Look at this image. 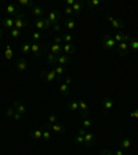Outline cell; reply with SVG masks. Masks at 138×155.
Returning a JSON list of instances; mask_svg holds the SVG:
<instances>
[{"instance_id":"obj_51","label":"cell","mask_w":138,"mask_h":155,"mask_svg":"<svg viewBox=\"0 0 138 155\" xmlns=\"http://www.w3.org/2000/svg\"><path fill=\"white\" fill-rule=\"evenodd\" d=\"M65 84H68V86H69V84L72 83V78H65V82H64Z\"/></svg>"},{"instance_id":"obj_5","label":"cell","mask_w":138,"mask_h":155,"mask_svg":"<svg viewBox=\"0 0 138 155\" xmlns=\"http://www.w3.org/2000/svg\"><path fill=\"white\" fill-rule=\"evenodd\" d=\"M35 26L39 31H47V29L51 28V24L48 22L47 18H37L35 21Z\"/></svg>"},{"instance_id":"obj_15","label":"cell","mask_w":138,"mask_h":155,"mask_svg":"<svg viewBox=\"0 0 138 155\" xmlns=\"http://www.w3.org/2000/svg\"><path fill=\"white\" fill-rule=\"evenodd\" d=\"M94 143H95V136H94V133L87 132L86 134H84V145H87V147H93Z\"/></svg>"},{"instance_id":"obj_20","label":"cell","mask_w":138,"mask_h":155,"mask_svg":"<svg viewBox=\"0 0 138 155\" xmlns=\"http://www.w3.org/2000/svg\"><path fill=\"white\" fill-rule=\"evenodd\" d=\"M50 51L53 53V54H55L58 57V55L62 54V45H57V43H51L50 45Z\"/></svg>"},{"instance_id":"obj_36","label":"cell","mask_w":138,"mask_h":155,"mask_svg":"<svg viewBox=\"0 0 138 155\" xmlns=\"http://www.w3.org/2000/svg\"><path fill=\"white\" fill-rule=\"evenodd\" d=\"M91 126H93V120L90 118H84L83 120V129H91Z\"/></svg>"},{"instance_id":"obj_31","label":"cell","mask_w":138,"mask_h":155,"mask_svg":"<svg viewBox=\"0 0 138 155\" xmlns=\"http://www.w3.org/2000/svg\"><path fill=\"white\" fill-rule=\"evenodd\" d=\"M54 123H58V116L55 114H50L48 115V119H47V125H54Z\"/></svg>"},{"instance_id":"obj_45","label":"cell","mask_w":138,"mask_h":155,"mask_svg":"<svg viewBox=\"0 0 138 155\" xmlns=\"http://www.w3.org/2000/svg\"><path fill=\"white\" fill-rule=\"evenodd\" d=\"M22 116H24V115H21V114L15 112V114H14V116H13V119H14V120H17V122H18V120H21V119H22Z\"/></svg>"},{"instance_id":"obj_39","label":"cell","mask_w":138,"mask_h":155,"mask_svg":"<svg viewBox=\"0 0 138 155\" xmlns=\"http://www.w3.org/2000/svg\"><path fill=\"white\" fill-rule=\"evenodd\" d=\"M69 110L71 111H79V103H77V101H71V103H69Z\"/></svg>"},{"instance_id":"obj_16","label":"cell","mask_w":138,"mask_h":155,"mask_svg":"<svg viewBox=\"0 0 138 155\" xmlns=\"http://www.w3.org/2000/svg\"><path fill=\"white\" fill-rule=\"evenodd\" d=\"M102 105H104V114H109V111L113 108V100H111L109 97H106V98H104L102 101Z\"/></svg>"},{"instance_id":"obj_40","label":"cell","mask_w":138,"mask_h":155,"mask_svg":"<svg viewBox=\"0 0 138 155\" xmlns=\"http://www.w3.org/2000/svg\"><path fill=\"white\" fill-rule=\"evenodd\" d=\"M87 6L88 7H98L100 6V0H88V2H87Z\"/></svg>"},{"instance_id":"obj_34","label":"cell","mask_w":138,"mask_h":155,"mask_svg":"<svg viewBox=\"0 0 138 155\" xmlns=\"http://www.w3.org/2000/svg\"><path fill=\"white\" fill-rule=\"evenodd\" d=\"M21 51H22L25 55L30 54V43H24V45L21 46Z\"/></svg>"},{"instance_id":"obj_8","label":"cell","mask_w":138,"mask_h":155,"mask_svg":"<svg viewBox=\"0 0 138 155\" xmlns=\"http://www.w3.org/2000/svg\"><path fill=\"white\" fill-rule=\"evenodd\" d=\"M75 53H76V46H75L73 43H64V45H62V54L71 57Z\"/></svg>"},{"instance_id":"obj_33","label":"cell","mask_w":138,"mask_h":155,"mask_svg":"<svg viewBox=\"0 0 138 155\" xmlns=\"http://www.w3.org/2000/svg\"><path fill=\"white\" fill-rule=\"evenodd\" d=\"M18 4L19 6H22V7H30V8L35 6V3H33L32 0H19Z\"/></svg>"},{"instance_id":"obj_10","label":"cell","mask_w":138,"mask_h":155,"mask_svg":"<svg viewBox=\"0 0 138 155\" xmlns=\"http://www.w3.org/2000/svg\"><path fill=\"white\" fill-rule=\"evenodd\" d=\"M14 68H15V71H18V72L22 74V72L26 71V68H28V62H26L25 58H19V60H17Z\"/></svg>"},{"instance_id":"obj_11","label":"cell","mask_w":138,"mask_h":155,"mask_svg":"<svg viewBox=\"0 0 138 155\" xmlns=\"http://www.w3.org/2000/svg\"><path fill=\"white\" fill-rule=\"evenodd\" d=\"M77 103H79V111H80V115L84 116V118H87V116H88V114H90V110H88L87 103L84 100H79Z\"/></svg>"},{"instance_id":"obj_2","label":"cell","mask_w":138,"mask_h":155,"mask_svg":"<svg viewBox=\"0 0 138 155\" xmlns=\"http://www.w3.org/2000/svg\"><path fill=\"white\" fill-rule=\"evenodd\" d=\"M26 26H28V18H26L25 14L19 13L18 15H15V18H14V28L22 31V29L26 28Z\"/></svg>"},{"instance_id":"obj_4","label":"cell","mask_w":138,"mask_h":155,"mask_svg":"<svg viewBox=\"0 0 138 155\" xmlns=\"http://www.w3.org/2000/svg\"><path fill=\"white\" fill-rule=\"evenodd\" d=\"M40 78H42V81L46 82V83H51L57 79V75H55L54 69H47V71H43L40 74Z\"/></svg>"},{"instance_id":"obj_35","label":"cell","mask_w":138,"mask_h":155,"mask_svg":"<svg viewBox=\"0 0 138 155\" xmlns=\"http://www.w3.org/2000/svg\"><path fill=\"white\" fill-rule=\"evenodd\" d=\"M10 36H11L13 39H18L19 36H21V31L17 29V28H13L11 31H10Z\"/></svg>"},{"instance_id":"obj_12","label":"cell","mask_w":138,"mask_h":155,"mask_svg":"<svg viewBox=\"0 0 138 155\" xmlns=\"http://www.w3.org/2000/svg\"><path fill=\"white\" fill-rule=\"evenodd\" d=\"M32 14L36 17V19L37 18H44V8H43L42 6H39V4H35V6L32 7Z\"/></svg>"},{"instance_id":"obj_30","label":"cell","mask_w":138,"mask_h":155,"mask_svg":"<svg viewBox=\"0 0 138 155\" xmlns=\"http://www.w3.org/2000/svg\"><path fill=\"white\" fill-rule=\"evenodd\" d=\"M30 136H32V139H35V140H40L42 139V136H43V130L35 129V130L30 132Z\"/></svg>"},{"instance_id":"obj_46","label":"cell","mask_w":138,"mask_h":155,"mask_svg":"<svg viewBox=\"0 0 138 155\" xmlns=\"http://www.w3.org/2000/svg\"><path fill=\"white\" fill-rule=\"evenodd\" d=\"M53 29H54L55 32H61V25H59V24H55V25H53Z\"/></svg>"},{"instance_id":"obj_41","label":"cell","mask_w":138,"mask_h":155,"mask_svg":"<svg viewBox=\"0 0 138 155\" xmlns=\"http://www.w3.org/2000/svg\"><path fill=\"white\" fill-rule=\"evenodd\" d=\"M75 143H76V144H84V136L77 134L76 137H75Z\"/></svg>"},{"instance_id":"obj_18","label":"cell","mask_w":138,"mask_h":155,"mask_svg":"<svg viewBox=\"0 0 138 155\" xmlns=\"http://www.w3.org/2000/svg\"><path fill=\"white\" fill-rule=\"evenodd\" d=\"M3 28H6L7 31H11V29L14 28V18H11V17H6V18H3Z\"/></svg>"},{"instance_id":"obj_47","label":"cell","mask_w":138,"mask_h":155,"mask_svg":"<svg viewBox=\"0 0 138 155\" xmlns=\"http://www.w3.org/2000/svg\"><path fill=\"white\" fill-rule=\"evenodd\" d=\"M100 155H113V152H112V151H109V150H102Z\"/></svg>"},{"instance_id":"obj_52","label":"cell","mask_w":138,"mask_h":155,"mask_svg":"<svg viewBox=\"0 0 138 155\" xmlns=\"http://www.w3.org/2000/svg\"><path fill=\"white\" fill-rule=\"evenodd\" d=\"M86 129H83V127H82V129H79V133H77V134H80V136H84L86 134Z\"/></svg>"},{"instance_id":"obj_26","label":"cell","mask_w":138,"mask_h":155,"mask_svg":"<svg viewBox=\"0 0 138 155\" xmlns=\"http://www.w3.org/2000/svg\"><path fill=\"white\" fill-rule=\"evenodd\" d=\"M14 55V50L13 47L10 45H6V48H4V57H6V60H11Z\"/></svg>"},{"instance_id":"obj_27","label":"cell","mask_w":138,"mask_h":155,"mask_svg":"<svg viewBox=\"0 0 138 155\" xmlns=\"http://www.w3.org/2000/svg\"><path fill=\"white\" fill-rule=\"evenodd\" d=\"M50 127H51L53 132L55 133H64L65 132V126L61 125V123H54V125H50Z\"/></svg>"},{"instance_id":"obj_3","label":"cell","mask_w":138,"mask_h":155,"mask_svg":"<svg viewBox=\"0 0 138 155\" xmlns=\"http://www.w3.org/2000/svg\"><path fill=\"white\" fill-rule=\"evenodd\" d=\"M102 46L106 50H112V48H115L117 46V43L115 42V39H113V36L111 33H106L102 38Z\"/></svg>"},{"instance_id":"obj_25","label":"cell","mask_w":138,"mask_h":155,"mask_svg":"<svg viewBox=\"0 0 138 155\" xmlns=\"http://www.w3.org/2000/svg\"><path fill=\"white\" fill-rule=\"evenodd\" d=\"M130 147H131V140L129 137H124L120 140V148L122 150H129Z\"/></svg>"},{"instance_id":"obj_22","label":"cell","mask_w":138,"mask_h":155,"mask_svg":"<svg viewBox=\"0 0 138 155\" xmlns=\"http://www.w3.org/2000/svg\"><path fill=\"white\" fill-rule=\"evenodd\" d=\"M64 26L66 29H69V31H73V29L76 28V21H75L72 17H68V18L64 21Z\"/></svg>"},{"instance_id":"obj_50","label":"cell","mask_w":138,"mask_h":155,"mask_svg":"<svg viewBox=\"0 0 138 155\" xmlns=\"http://www.w3.org/2000/svg\"><path fill=\"white\" fill-rule=\"evenodd\" d=\"M75 2H76V0H66V6L68 7H72L75 4Z\"/></svg>"},{"instance_id":"obj_13","label":"cell","mask_w":138,"mask_h":155,"mask_svg":"<svg viewBox=\"0 0 138 155\" xmlns=\"http://www.w3.org/2000/svg\"><path fill=\"white\" fill-rule=\"evenodd\" d=\"M117 51H119V54L120 55H129V53H130V46H129V43L127 42H122V43H119L117 45Z\"/></svg>"},{"instance_id":"obj_9","label":"cell","mask_w":138,"mask_h":155,"mask_svg":"<svg viewBox=\"0 0 138 155\" xmlns=\"http://www.w3.org/2000/svg\"><path fill=\"white\" fill-rule=\"evenodd\" d=\"M106 19L111 22V25L113 26L115 29H123L124 28V21H120V19H116V18H113V17H111L109 14H106Z\"/></svg>"},{"instance_id":"obj_37","label":"cell","mask_w":138,"mask_h":155,"mask_svg":"<svg viewBox=\"0 0 138 155\" xmlns=\"http://www.w3.org/2000/svg\"><path fill=\"white\" fill-rule=\"evenodd\" d=\"M42 139L44 140V141H48V140L51 139V133H50V130H48V129H44V130H43Z\"/></svg>"},{"instance_id":"obj_1","label":"cell","mask_w":138,"mask_h":155,"mask_svg":"<svg viewBox=\"0 0 138 155\" xmlns=\"http://www.w3.org/2000/svg\"><path fill=\"white\" fill-rule=\"evenodd\" d=\"M47 53V48L39 42H30V54L36 55V57H42L43 54Z\"/></svg>"},{"instance_id":"obj_17","label":"cell","mask_w":138,"mask_h":155,"mask_svg":"<svg viewBox=\"0 0 138 155\" xmlns=\"http://www.w3.org/2000/svg\"><path fill=\"white\" fill-rule=\"evenodd\" d=\"M57 60H58V57L55 54H53L51 51L46 53V61H47V65H50V67L55 65V64H57Z\"/></svg>"},{"instance_id":"obj_43","label":"cell","mask_w":138,"mask_h":155,"mask_svg":"<svg viewBox=\"0 0 138 155\" xmlns=\"http://www.w3.org/2000/svg\"><path fill=\"white\" fill-rule=\"evenodd\" d=\"M40 38H42V35H40V33L39 32H35L32 35V39H33V42H39V40H40Z\"/></svg>"},{"instance_id":"obj_14","label":"cell","mask_w":138,"mask_h":155,"mask_svg":"<svg viewBox=\"0 0 138 155\" xmlns=\"http://www.w3.org/2000/svg\"><path fill=\"white\" fill-rule=\"evenodd\" d=\"M13 107L15 108L17 112L21 114V115H25V114H26V105L21 100H15V101H14V105Z\"/></svg>"},{"instance_id":"obj_44","label":"cell","mask_w":138,"mask_h":155,"mask_svg":"<svg viewBox=\"0 0 138 155\" xmlns=\"http://www.w3.org/2000/svg\"><path fill=\"white\" fill-rule=\"evenodd\" d=\"M54 43H57V45H64L61 36H55V38H54Z\"/></svg>"},{"instance_id":"obj_29","label":"cell","mask_w":138,"mask_h":155,"mask_svg":"<svg viewBox=\"0 0 138 155\" xmlns=\"http://www.w3.org/2000/svg\"><path fill=\"white\" fill-rule=\"evenodd\" d=\"M55 72V75H57V78H62L65 75V67H61V65H58V67L53 68Z\"/></svg>"},{"instance_id":"obj_7","label":"cell","mask_w":138,"mask_h":155,"mask_svg":"<svg viewBox=\"0 0 138 155\" xmlns=\"http://www.w3.org/2000/svg\"><path fill=\"white\" fill-rule=\"evenodd\" d=\"M113 39H115V42L119 45V43H122V42H127L129 43L131 39H130V36L127 35V33H124V32H122V31H117V32L113 35Z\"/></svg>"},{"instance_id":"obj_53","label":"cell","mask_w":138,"mask_h":155,"mask_svg":"<svg viewBox=\"0 0 138 155\" xmlns=\"http://www.w3.org/2000/svg\"><path fill=\"white\" fill-rule=\"evenodd\" d=\"M2 36H3V32H2V31H0V39H2Z\"/></svg>"},{"instance_id":"obj_28","label":"cell","mask_w":138,"mask_h":155,"mask_svg":"<svg viewBox=\"0 0 138 155\" xmlns=\"http://www.w3.org/2000/svg\"><path fill=\"white\" fill-rule=\"evenodd\" d=\"M129 46H130V50H131L133 53H138V38L131 39L129 42Z\"/></svg>"},{"instance_id":"obj_48","label":"cell","mask_w":138,"mask_h":155,"mask_svg":"<svg viewBox=\"0 0 138 155\" xmlns=\"http://www.w3.org/2000/svg\"><path fill=\"white\" fill-rule=\"evenodd\" d=\"M113 155H124V151H123L122 148H119V150H116V151L113 152Z\"/></svg>"},{"instance_id":"obj_32","label":"cell","mask_w":138,"mask_h":155,"mask_svg":"<svg viewBox=\"0 0 138 155\" xmlns=\"http://www.w3.org/2000/svg\"><path fill=\"white\" fill-rule=\"evenodd\" d=\"M61 38H62V42L64 43H73V38H72L71 33H62Z\"/></svg>"},{"instance_id":"obj_6","label":"cell","mask_w":138,"mask_h":155,"mask_svg":"<svg viewBox=\"0 0 138 155\" xmlns=\"http://www.w3.org/2000/svg\"><path fill=\"white\" fill-rule=\"evenodd\" d=\"M47 19H48V22L51 24V26L55 25V24H58L59 19H61V13H59L58 10H51L47 15Z\"/></svg>"},{"instance_id":"obj_23","label":"cell","mask_w":138,"mask_h":155,"mask_svg":"<svg viewBox=\"0 0 138 155\" xmlns=\"http://www.w3.org/2000/svg\"><path fill=\"white\" fill-rule=\"evenodd\" d=\"M58 90H59V93H61L62 97H69V94H71L69 86H68V84H65V83H61V84H59Z\"/></svg>"},{"instance_id":"obj_42","label":"cell","mask_w":138,"mask_h":155,"mask_svg":"<svg viewBox=\"0 0 138 155\" xmlns=\"http://www.w3.org/2000/svg\"><path fill=\"white\" fill-rule=\"evenodd\" d=\"M64 13L66 14L68 17H71L72 14H73V10H72V7H68V6H66V7L64 8Z\"/></svg>"},{"instance_id":"obj_19","label":"cell","mask_w":138,"mask_h":155,"mask_svg":"<svg viewBox=\"0 0 138 155\" xmlns=\"http://www.w3.org/2000/svg\"><path fill=\"white\" fill-rule=\"evenodd\" d=\"M6 13L8 14V15H18L19 11H18V7H17V4L10 3L8 6L6 7Z\"/></svg>"},{"instance_id":"obj_21","label":"cell","mask_w":138,"mask_h":155,"mask_svg":"<svg viewBox=\"0 0 138 155\" xmlns=\"http://www.w3.org/2000/svg\"><path fill=\"white\" fill-rule=\"evenodd\" d=\"M69 62H71V57H69V55H65V54L58 55V60H57V64L58 65L65 67V65H68Z\"/></svg>"},{"instance_id":"obj_24","label":"cell","mask_w":138,"mask_h":155,"mask_svg":"<svg viewBox=\"0 0 138 155\" xmlns=\"http://www.w3.org/2000/svg\"><path fill=\"white\" fill-rule=\"evenodd\" d=\"M72 10H73V13L77 14V15H80V13L83 11V3L82 2H75V4L72 6Z\"/></svg>"},{"instance_id":"obj_49","label":"cell","mask_w":138,"mask_h":155,"mask_svg":"<svg viewBox=\"0 0 138 155\" xmlns=\"http://www.w3.org/2000/svg\"><path fill=\"white\" fill-rule=\"evenodd\" d=\"M130 116H131V118H135V119H138V110L133 111V112L130 114Z\"/></svg>"},{"instance_id":"obj_38","label":"cell","mask_w":138,"mask_h":155,"mask_svg":"<svg viewBox=\"0 0 138 155\" xmlns=\"http://www.w3.org/2000/svg\"><path fill=\"white\" fill-rule=\"evenodd\" d=\"M15 112H17V111H15V108H14V107H8V108L6 110V116H8V118H13Z\"/></svg>"}]
</instances>
